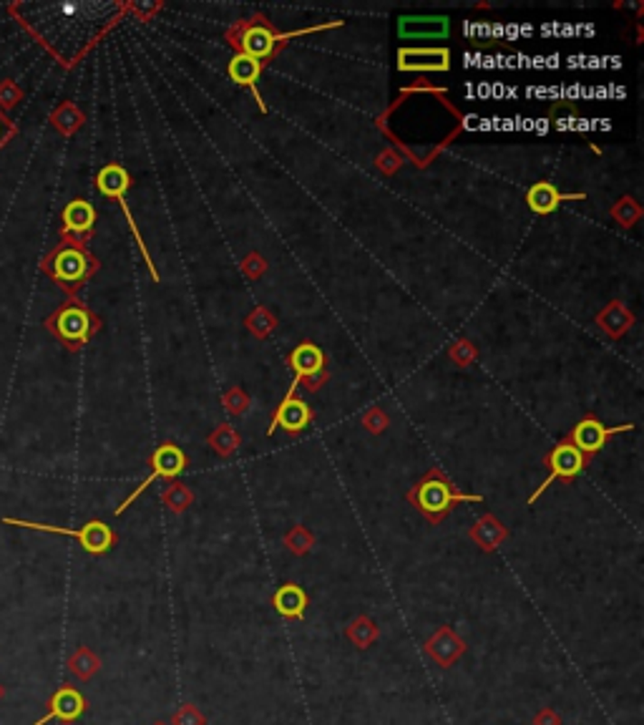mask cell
<instances>
[{"label":"cell","instance_id":"obj_1","mask_svg":"<svg viewBox=\"0 0 644 725\" xmlns=\"http://www.w3.org/2000/svg\"><path fill=\"white\" fill-rule=\"evenodd\" d=\"M406 497L416 507V511H420L433 527L441 524L458 504H481L484 501V497H478V494L458 491L456 484L443 474L441 469H430L428 474L423 476Z\"/></svg>","mask_w":644,"mask_h":725},{"label":"cell","instance_id":"obj_2","mask_svg":"<svg viewBox=\"0 0 644 725\" xmlns=\"http://www.w3.org/2000/svg\"><path fill=\"white\" fill-rule=\"evenodd\" d=\"M303 34H312V31H294V34L283 35L272 28L270 21H267L264 15H257V18H252V21L239 23L235 31H229V44L237 48V53H245V56L260 61L262 68H264V63L274 56L277 45L284 44L287 38H294V35Z\"/></svg>","mask_w":644,"mask_h":725},{"label":"cell","instance_id":"obj_3","mask_svg":"<svg viewBox=\"0 0 644 725\" xmlns=\"http://www.w3.org/2000/svg\"><path fill=\"white\" fill-rule=\"evenodd\" d=\"M3 524H8V527H21V529H34V532H45V534H63V536H73L76 542L89 552V555L93 556H101L106 555L109 549H111L113 544H116V534L111 532V527L109 524H103V521L93 519V521H86L81 529H68V527H53V524H38V521H25V519H11V517H5L3 519Z\"/></svg>","mask_w":644,"mask_h":725},{"label":"cell","instance_id":"obj_4","mask_svg":"<svg viewBox=\"0 0 644 725\" xmlns=\"http://www.w3.org/2000/svg\"><path fill=\"white\" fill-rule=\"evenodd\" d=\"M96 187H99V192H101L103 197H111V199H116L119 207L124 209L126 222H129L131 232H134L136 245H139L141 255H144V262H147L149 272H151V277H154V280H159V272H157V267H154V262H151V255H149L147 245H144V237H141V232H139V227H136L134 215H131L129 204H126V192H129V187H131V177H129V171H126L121 164H106V167L99 171V177H96Z\"/></svg>","mask_w":644,"mask_h":725},{"label":"cell","instance_id":"obj_5","mask_svg":"<svg viewBox=\"0 0 644 725\" xmlns=\"http://www.w3.org/2000/svg\"><path fill=\"white\" fill-rule=\"evenodd\" d=\"M45 328L51 330L58 340H63L68 348H79L83 343H89L91 333L99 328V323L83 305L68 303L58 310L56 315L45 320Z\"/></svg>","mask_w":644,"mask_h":725},{"label":"cell","instance_id":"obj_6","mask_svg":"<svg viewBox=\"0 0 644 725\" xmlns=\"http://www.w3.org/2000/svg\"><path fill=\"white\" fill-rule=\"evenodd\" d=\"M149 466H151V474L139 484V487L129 494V497L124 498V504H119V509H116V517H121L131 504H134L136 498L141 497L144 491H147L154 481H159V478H167V481H171V478H177V476L187 469V453L181 451L177 443H161L157 451L151 453V459H149Z\"/></svg>","mask_w":644,"mask_h":725},{"label":"cell","instance_id":"obj_7","mask_svg":"<svg viewBox=\"0 0 644 725\" xmlns=\"http://www.w3.org/2000/svg\"><path fill=\"white\" fill-rule=\"evenodd\" d=\"M48 262H51L48 265L51 277L58 285H63V287H79L83 280H89L91 272L96 270V260L91 257L86 249L81 247L79 242H71V245L58 247Z\"/></svg>","mask_w":644,"mask_h":725},{"label":"cell","instance_id":"obj_8","mask_svg":"<svg viewBox=\"0 0 644 725\" xmlns=\"http://www.w3.org/2000/svg\"><path fill=\"white\" fill-rule=\"evenodd\" d=\"M287 362H290V368L294 371V381L293 385H290V391H287V396H294V391H297V385L300 383L305 385L307 391L315 393L317 388L328 381V373H325V362H328V358H325V353L320 351L315 343H310V340L300 343V345L290 353Z\"/></svg>","mask_w":644,"mask_h":725},{"label":"cell","instance_id":"obj_9","mask_svg":"<svg viewBox=\"0 0 644 725\" xmlns=\"http://www.w3.org/2000/svg\"><path fill=\"white\" fill-rule=\"evenodd\" d=\"M543 466L549 469V476L543 478V484L536 491H533L532 497H529V504H536V498L542 497L546 488L552 487L554 481H559V478H564V481H572V478H577L584 469L589 466V461L582 456V453L572 446V443L562 441L556 443L552 451L546 453V459H543Z\"/></svg>","mask_w":644,"mask_h":725},{"label":"cell","instance_id":"obj_10","mask_svg":"<svg viewBox=\"0 0 644 725\" xmlns=\"http://www.w3.org/2000/svg\"><path fill=\"white\" fill-rule=\"evenodd\" d=\"M632 429L634 423H624V426H617V429H607L597 416L589 413V416H584V419L579 420L577 426L572 429V433L566 436V441L572 443L587 461H591V456L600 453L601 449L610 443L611 436H617V433H624V430Z\"/></svg>","mask_w":644,"mask_h":725},{"label":"cell","instance_id":"obj_11","mask_svg":"<svg viewBox=\"0 0 644 725\" xmlns=\"http://www.w3.org/2000/svg\"><path fill=\"white\" fill-rule=\"evenodd\" d=\"M86 713V698L79 688L73 685H61L48 702H45V715H41L34 725H48L51 720L61 723H76L81 715Z\"/></svg>","mask_w":644,"mask_h":725},{"label":"cell","instance_id":"obj_12","mask_svg":"<svg viewBox=\"0 0 644 725\" xmlns=\"http://www.w3.org/2000/svg\"><path fill=\"white\" fill-rule=\"evenodd\" d=\"M398 68L408 73H441L451 68V51L448 48H400L398 51Z\"/></svg>","mask_w":644,"mask_h":725},{"label":"cell","instance_id":"obj_13","mask_svg":"<svg viewBox=\"0 0 644 725\" xmlns=\"http://www.w3.org/2000/svg\"><path fill=\"white\" fill-rule=\"evenodd\" d=\"M451 34L448 15H400L398 35L403 41H443Z\"/></svg>","mask_w":644,"mask_h":725},{"label":"cell","instance_id":"obj_14","mask_svg":"<svg viewBox=\"0 0 644 725\" xmlns=\"http://www.w3.org/2000/svg\"><path fill=\"white\" fill-rule=\"evenodd\" d=\"M312 419H315V413H312V408L307 406L303 398L284 396L283 403L277 406L274 416H272V423L270 429H267V433L272 436L274 430L283 429L284 433H290V436H300V433L312 423Z\"/></svg>","mask_w":644,"mask_h":725},{"label":"cell","instance_id":"obj_15","mask_svg":"<svg viewBox=\"0 0 644 725\" xmlns=\"http://www.w3.org/2000/svg\"><path fill=\"white\" fill-rule=\"evenodd\" d=\"M426 652H428L441 668H453L461 657L466 655V640L458 637L453 627L443 624L426 640Z\"/></svg>","mask_w":644,"mask_h":725},{"label":"cell","instance_id":"obj_16","mask_svg":"<svg viewBox=\"0 0 644 725\" xmlns=\"http://www.w3.org/2000/svg\"><path fill=\"white\" fill-rule=\"evenodd\" d=\"M307 604H310L307 592L300 585H294V582H284L283 587L274 592V597H272L274 612L280 617H284V620H293V623H303L305 620Z\"/></svg>","mask_w":644,"mask_h":725},{"label":"cell","instance_id":"obj_17","mask_svg":"<svg viewBox=\"0 0 644 725\" xmlns=\"http://www.w3.org/2000/svg\"><path fill=\"white\" fill-rule=\"evenodd\" d=\"M584 194H562L552 181H536L532 189L526 192V204L533 215H552L559 209L562 202H579Z\"/></svg>","mask_w":644,"mask_h":725},{"label":"cell","instance_id":"obj_18","mask_svg":"<svg viewBox=\"0 0 644 725\" xmlns=\"http://www.w3.org/2000/svg\"><path fill=\"white\" fill-rule=\"evenodd\" d=\"M226 73H229V79L235 81V83H239V86H247V89L255 93V99H257V106L262 109V113L267 111V106H264V102H262L260 91H257V81H260V76H262L260 61L245 56V53H237V56L229 61Z\"/></svg>","mask_w":644,"mask_h":725},{"label":"cell","instance_id":"obj_19","mask_svg":"<svg viewBox=\"0 0 644 725\" xmlns=\"http://www.w3.org/2000/svg\"><path fill=\"white\" fill-rule=\"evenodd\" d=\"M468 536L474 539L476 546H478L481 552H496L498 546L509 539V529H506L494 514H484V517L471 527Z\"/></svg>","mask_w":644,"mask_h":725},{"label":"cell","instance_id":"obj_20","mask_svg":"<svg viewBox=\"0 0 644 725\" xmlns=\"http://www.w3.org/2000/svg\"><path fill=\"white\" fill-rule=\"evenodd\" d=\"M96 222V209L86 199H73L63 209V235H76L86 237Z\"/></svg>","mask_w":644,"mask_h":725},{"label":"cell","instance_id":"obj_21","mask_svg":"<svg viewBox=\"0 0 644 725\" xmlns=\"http://www.w3.org/2000/svg\"><path fill=\"white\" fill-rule=\"evenodd\" d=\"M600 328L610 335V338H622L627 330L634 325V315L630 313V307H624V303H611L610 307H604L600 315H597Z\"/></svg>","mask_w":644,"mask_h":725},{"label":"cell","instance_id":"obj_22","mask_svg":"<svg viewBox=\"0 0 644 725\" xmlns=\"http://www.w3.org/2000/svg\"><path fill=\"white\" fill-rule=\"evenodd\" d=\"M66 668H68V672L73 675V678H79L81 682H89V680L93 678L99 670H101V657L96 655L91 647L81 645V647H76L71 655H68Z\"/></svg>","mask_w":644,"mask_h":725},{"label":"cell","instance_id":"obj_23","mask_svg":"<svg viewBox=\"0 0 644 725\" xmlns=\"http://www.w3.org/2000/svg\"><path fill=\"white\" fill-rule=\"evenodd\" d=\"M345 634H348V640H351L352 645L360 647V650H368V647H373V643L378 640V634L380 633H378V624H375L368 614H358V617L348 624Z\"/></svg>","mask_w":644,"mask_h":725},{"label":"cell","instance_id":"obj_24","mask_svg":"<svg viewBox=\"0 0 644 725\" xmlns=\"http://www.w3.org/2000/svg\"><path fill=\"white\" fill-rule=\"evenodd\" d=\"M207 443L212 446V451L216 453V456H222V459H229L232 453L237 451L239 443H242V439H239V433L232 426H226V423H222V426H216L212 433H209V439H207Z\"/></svg>","mask_w":644,"mask_h":725},{"label":"cell","instance_id":"obj_25","mask_svg":"<svg viewBox=\"0 0 644 725\" xmlns=\"http://www.w3.org/2000/svg\"><path fill=\"white\" fill-rule=\"evenodd\" d=\"M312 544H315V536H312V532H310L307 527H303V524H294L293 529L284 534V546H287L294 556H305L307 552L312 549Z\"/></svg>","mask_w":644,"mask_h":725},{"label":"cell","instance_id":"obj_26","mask_svg":"<svg viewBox=\"0 0 644 725\" xmlns=\"http://www.w3.org/2000/svg\"><path fill=\"white\" fill-rule=\"evenodd\" d=\"M161 501H164L174 514H181V511H187L192 507L194 494L192 488H187L184 484H169V487L164 488V494H161Z\"/></svg>","mask_w":644,"mask_h":725},{"label":"cell","instance_id":"obj_27","mask_svg":"<svg viewBox=\"0 0 644 725\" xmlns=\"http://www.w3.org/2000/svg\"><path fill=\"white\" fill-rule=\"evenodd\" d=\"M611 217L622 227H634L639 222V217H642V207L634 202L632 197H624V199H620V202L611 207Z\"/></svg>","mask_w":644,"mask_h":725},{"label":"cell","instance_id":"obj_28","mask_svg":"<svg viewBox=\"0 0 644 725\" xmlns=\"http://www.w3.org/2000/svg\"><path fill=\"white\" fill-rule=\"evenodd\" d=\"M277 325V320L272 315L267 307H257L252 315L247 317V328L255 333V338H267L272 330Z\"/></svg>","mask_w":644,"mask_h":725},{"label":"cell","instance_id":"obj_29","mask_svg":"<svg viewBox=\"0 0 644 725\" xmlns=\"http://www.w3.org/2000/svg\"><path fill=\"white\" fill-rule=\"evenodd\" d=\"M222 401H225V408L232 413V416H242V413H247L249 411V396L239 388V385L226 388Z\"/></svg>","mask_w":644,"mask_h":725},{"label":"cell","instance_id":"obj_30","mask_svg":"<svg viewBox=\"0 0 644 725\" xmlns=\"http://www.w3.org/2000/svg\"><path fill=\"white\" fill-rule=\"evenodd\" d=\"M171 725H207V718H204V713H199L197 705L184 702V705L177 708L174 715H171Z\"/></svg>","mask_w":644,"mask_h":725},{"label":"cell","instance_id":"obj_31","mask_svg":"<svg viewBox=\"0 0 644 725\" xmlns=\"http://www.w3.org/2000/svg\"><path fill=\"white\" fill-rule=\"evenodd\" d=\"M388 416H385L380 408H370V411H365L362 413V426L370 430V433H383L385 429H388Z\"/></svg>","mask_w":644,"mask_h":725},{"label":"cell","instance_id":"obj_32","mask_svg":"<svg viewBox=\"0 0 644 725\" xmlns=\"http://www.w3.org/2000/svg\"><path fill=\"white\" fill-rule=\"evenodd\" d=\"M451 358L458 365H471L476 361V348L468 340H461V343H456L451 348Z\"/></svg>","mask_w":644,"mask_h":725},{"label":"cell","instance_id":"obj_33","mask_svg":"<svg viewBox=\"0 0 644 725\" xmlns=\"http://www.w3.org/2000/svg\"><path fill=\"white\" fill-rule=\"evenodd\" d=\"M264 270H267V262H264V257H260V255H255V252L242 260V272H245L247 277H252V280L262 277V272Z\"/></svg>","mask_w":644,"mask_h":725},{"label":"cell","instance_id":"obj_34","mask_svg":"<svg viewBox=\"0 0 644 725\" xmlns=\"http://www.w3.org/2000/svg\"><path fill=\"white\" fill-rule=\"evenodd\" d=\"M533 725H562V715L556 713L554 708H543L533 718Z\"/></svg>","mask_w":644,"mask_h":725},{"label":"cell","instance_id":"obj_35","mask_svg":"<svg viewBox=\"0 0 644 725\" xmlns=\"http://www.w3.org/2000/svg\"><path fill=\"white\" fill-rule=\"evenodd\" d=\"M378 167H380V169H385V171H393L398 167L396 157H393V154H385V157L378 159Z\"/></svg>","mask_w":644,"mask_h":725},{"label":"cell","instance_id":"obj_36","mask_svg":"<svg viewBox=\"0 0 644 725\" xmlns=\"http://www.w3.org/2000/svg\"><path fill=\"white\" fill-rule=\"evenodd\" d=\"M5 134H8V126L3 124V119H0V144H3V139H5Z\"/></svg>","mask_w":644,"mask_h":725},{"label":"cell","instance_id":"obj_37","mask_svg":"<svg viewBox=\"0 0 644 725\" xmlns=\"http://www.w3.org/2000/svg\"><path fill=\"white\" fill-rule=\"evenodd\" d=\"M3 698H5V685L0 682V701H3Z\"/></svg>","mask_w":644,"mask_h":725},{"label":"cell","instance_id":"obj_38","mask_svg":"<svg viewBox=\"0 0 644 725\" xmlns=\"http://www.w3.org/2000/svg\"><path fill=\"white\" fill-rule=\"evenodd\" d=\"M151 725H169V723H164V720H157V723H151Z\"/></svg>","mask_w":644,"mask_h":725}]
</instances>
